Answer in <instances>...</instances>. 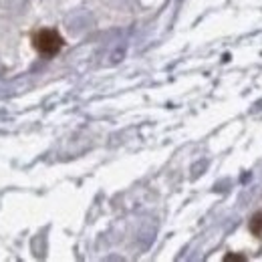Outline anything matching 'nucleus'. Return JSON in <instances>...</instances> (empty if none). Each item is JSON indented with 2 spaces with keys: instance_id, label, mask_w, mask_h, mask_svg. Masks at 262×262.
I'll list each match as a JSON object with an SVG mask.
<instances>
[{
  "instance_id": "nucleus-1",
  "label": "nucleus",
  "mask_w": 262,
  "mask_h": 262,
  "mask_svg": "<svg viewBox=\"0 0 262 262\" xmlns=\"http://www.w3.org/2000/svg\"><path fill=\"white\" fill-rule=\"evenodd\" d=\"M33 45L38 53L51 57V55H57V53L63 49L65 42H63V36L57 33V31H53V29H42V31H38V33L33 36Z\"/></svg>"
},
{
  "instance_id": "nucleus-2",
  "label": "nucleus",
  "mask_w": 262,
  "mask_h": 262,
  "mask_svg": "<svg viewBox=\"0 0 262 262\" xmlns=\"http://www.w3.org/2000/svg\"><path fill=\"white\" fill-rule=\"evenodd\" d=\"M29 0H0V6L8 12H23L27 8Z\"/></svg>"
},
{
  "instance_id": "nucleus-3",
  "label": "nucleus",
  "mask_w": 262,
  "mask_h": 262,
  "mask_svg": "<svg viewBox=\"0 0 262 262\" xmlns=\"http://www.w3.org/2000/svg\"><path fill=\"white\" fill-rule=\"evenodd\" d=\"M250 232L262 238V212H256V214L250 218Z\"/></svg>"
}]
</instances>
